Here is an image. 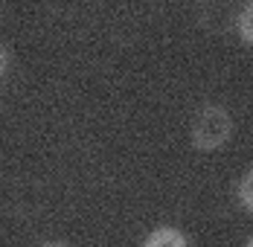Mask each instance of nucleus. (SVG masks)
Here are the masks:
<instances>
[{
	"label": "nucleus",
	"mask_w": 253,
	"mask_h": 247,
	"mask_svg": "<svg viewBox=\"0 0 253 247\" xmlns=\"http://www.w3.org/2000/svg\"><path fill=\"white\" fill-rule=\"evenodd\" d=\"M236 201L245 212H253V166L245 169L242 177L236 180Z\"/></svg>",
	"instance_id": "3"
},
{
	"label": "nucleus",
	"mask_w": 253,
	"mask_h": 247,
	"mask_svg": "<svg viewBox=\"0 0 253 247\" xmlns=\"http://www.w3.org/2000/svg\"><path fill=\"white\" fill-rule=\"evenodd\" d=\"M143 247H189V239L180 227L172 224H160L143 239Z\"/></svg>",
	"instance_id": "2"
},
{
	"label": "nucleus",
	"mask_w": 253,
	"mask_h": 247,
	"mask_svg": "<svg viewBox=\"0 0 253 247\" xmlns=\"http://www.w3.org/2000/svg\"><path fill=\"white\" fill-rule=\"evenodd\" d=\"M245 247H253V236H251V242H248V245H245Z\"/></svg>",
	"instance_id": "7"
},
{
	"label": "nucleus",
	"mask_w": 253,
	"mask_h": 247,
	"mask_svg": "<svg viewBox=\"0 0 253 247\" xmlns=\"http://www.w3.org/2000/svg\"><path fill=\"white\" fill-rule=\"evenodd\" d=\"M236 32H239L242 44L253 47V0H248L239 9V15H236Z\"/></svg>",
	"instance_id": "4"
},
{
	"label": "nucleus",
	"mask_w": 253,
	"mask_h": 247,
	"mask_svg": "<svg viewBox=\"0 0 253 247\" xmlns=\"http://www.w3.org/2000/svg\"><path fill=\"white\" fill-rule=\"evenodd\" d=\"M9 70H12V49L6 41H0V82L9 76Z\"/></svg>",
	"instance_id": "5"
},
{
	"label": "nucleus",
	"mask_w": 253,
	"mask_h": 247,
	"mask_svg": "<svg viewBox=\"0 0 253 247\" xmlns=\"http://www.w3.org/2000/svg\"><path fill=\"white\" fill-rule=\"evenodd\" d=\"M233 134H236V120L227 105L204 102L195 108V114L189 120V143L195 151H201V154L218 151L233 140Z\"/></svg>",
	"instance_id": "1"
},
{
	"label": "nucleus",
	"mask_w": 253,
	"mask_h": 247,
	"mask_svg": "<svg viewBox=\"0 0 253 247\" xmlns=\"http://www.w3.org/2000/svg\"><path fill=\"white\" fill-rule=\"evenodd\" d=\"M41 247H70L67 242H47V245H41Z\"/></svg>",
	"instance_id": "6"
}]
</instances>
